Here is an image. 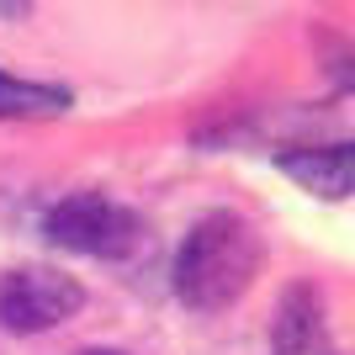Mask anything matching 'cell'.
Here are the masks:
<instances>
[{
	"label": "cell",
	"instance_id": "6da1fadb",
	"mask_svg": "<svg viewBox=\"0 0 355 355\" xmlns=\"http://www.w3.org/2000/svg\"><path fill=\"white\" fill-rule=\"evenodd\" d=\"M260 266H266L260 228L244 212L218 207V212H202L186 228L175 266H170V286L191 313H223L254 286Z\"/></svg>",
	"mask_w": 355,
	"mask_h": 355
},
{
	"label": "cell",
	"instance_id": "7a4b0ae2",
	"mask_svg": "<svg viewBox=\"0 0 355 355\" xmlns=\"http://www.w3.org/2000/svg\"><path fill=\"white\" fill-rule=\"evenodd\" d=\"M48 239L69 254H90V260H128L144 244V223L133 207H122L101 191H74L48 207Z\"/></svg>",
	"mask_w": 355,
	"mask_h": 355
},
{
	"label": "cell",
	"instance_id": "3957f363",
	"mask_svg": "<svg viewBox=\"0 0 355 355\" xmlns=\"http://www.w3.org/2000/svg\"><path fill=\"white\" fill-rule=\"evenodd\" d=\"M85 308V286L53 266H16L0 276V329L48 334Z\"/></svg>",
	"mask_w": 355,
	"mask_h": 355
},
{
	"label": "cell",
	"instance_id": "277c9868",
	"mask_svg": "<svg viewBox=\"0 0 355 355\" xmlns=\"http://www.w3.org/2000/svg\"><path fill=\"white\" fill-rule=\"evenodd\" d=\"M270 355H340L329 340V318H324V297L318 286L292 282L276 302L270 318Z\"/></svg>",
	"mask_w": 355,
	"mask_h": 355
},
{
	"label": "cell",
	"instance_id": "5b68a950",
	"mask_svg": "<svg viewBox=\"0 0 355 355\" xmlns=\"http://www.w3.org/2000/svg\"><path fill=\"white\" fill-rule=\"evenodd\" d=\"M276 170L292 175L308 196L324 202H345L355 196V144H302V148H282Z\"/></svg>",
	"mask_w": 355,
	"mask_h": 355
},
{
	"label": "cell",
	"instance_id": "8992f818",
	"mask_svg": "<svg viewBox=\"0 0 355 355\" xmlns=\"http://www.w3.org/2000/svg\"><path fill=\"white\" fill-rule=\"evenodd\" d=\"M74 96L64 85H37V80H16L0 69V117H64Z\"/></svg>",
	"mask_w": 355,
	"mask_h": 355
},
{
	"label": "cell",
	"instance_id": "52a82bcc",
	"mask_svg": "<svg viewBox=\"0 0 355 355\" xmlns=\"http://www.w3.org/2000/svg\"><path fill=\"white\" fill-rule=\"evenodd\" d=\"M329 69H334V80H340L345 90H355V48H345V53L329 64Z\"/></svg>",
	"mask_w": 355,
	"mask_h": 355
},
{
	"label": "cell",
	"instance_id": "ba28073f",
	"mask_svg": "<svg viewBox=\"0 0 355 355\" xmlns=\"http://www.w3.org/2000/svg\"><path fill=\"white\" fill-rule=\"evenodd\" d=\"M80 355H122V350H80Z\"/></svg>",
	"mask_w": 355,
	"mask_h": 355
}]
</instances>
